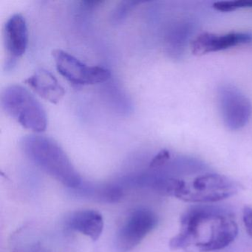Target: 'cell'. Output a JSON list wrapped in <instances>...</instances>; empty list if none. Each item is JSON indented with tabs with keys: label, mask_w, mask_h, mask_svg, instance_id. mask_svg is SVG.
<instances>
[{
	"label": "cell",
	"mask_w": 252,
	"mask_h": 252,
	"mask_svg": "<svg viewBox=\"0 0 252 252\" xmlns=\"http://www.w3.org/2000/svg\"><path fill=\"white\" fill-rule=\"evenodd\" d=\"M238 234L234 215L223 208L198 205L189 208L181 218V229L171 239L173 250L194 245L201 252L220 250L229 246Z\"/></svg>",
	"instance_id": "cell-1"
},
{
	"label": "cell",
	"mask_w": 252,
	"mask_h": 252,
	"mask_svg": "<svg viewBox=\"0 0 252 252\" xmlns=\"http://www.w3.org/2000/svg\"><path fill=\"white\" fill-rule=\"evenodd\" d=\"M238 185L225 175L206 173L191 180L165 178L160 192L194 203H210L232 197Z\"/></svg>",
	"instance_id": "cell-2"
},
{
	"label": "cell",
	"mask_w": 252,
	"mask_h": 252,
	"mask_svg": "<svg viewBox=\"0 0 252 252\" xmlns=\"http://www.w3.org/2000/svg\"><path fill=\"white\" fill-rule=\"evenodd\" d=\"M25 154L44 172L69 188L77 189L82 183L64 150L51 138L31 135L22 141Z\"/></svg>",
	"instance_id": "cell-3"
},
{
	"label": "cell",
	"mask_w": 252,
	"mask_h": 252,
	"mask_svg": "<svg viewBox=\"0 0 252 252\" xmlns=\"http://www.w3.org/2000/svg\"><path fill=\"white\" fill-rule=\"evenodd\" d=\"M1 105L4 111L23 127L37 133L46 129V112L26 88L17 85L7 87L1 95Z\"/></svg>",
	"instance_id": "cell-4"
},
{
	"label": "cell",
	"mask_w": 252,
	"mask_h": 252,
	"mask_svg": "<svg viewBox=\"0 0 252 252\" xmlns=\"http://www.w3.org/2000/svg\"><path fill=\"white\" fill-rule=\"evenodd\" d=\"M218 106L224 125L231 130L244 127L250 120L252 106L249 98L229 84L220 85L217 91Z\"/></svg>",
	"instance_id": "cell-5"
},
{
	"label": "cell",
	"mask_w": 252,
	"mask_h": 252,
	"mask_svg": "<svg viewBox=\"0 0 252 252\" xmlns=\"http://www.w3.org/2000/svg\"><path fill=\"white\" fill-rule=\"evenodd\" d=\"M53 57L59 73L73 85H96L107 82L111 77L107 69L88 65L63 50L53 51Z\"/></svg>",
	"instance_id": "cell-6"
},
{
	"label": "cell",
	"mask_w": 252,
	"mask_h": 252,
	"mask_svg": "<svg viewBox=\"0 0 252 252\" xmlns=\"http://www.w3.org/2000/svg\"><path fill=\"white\" fill-rule=\"evenodd\" d=\"M158 222L157 215L148 209H138L131 214L116 237V249L127 252L136 247Z\"/></svg>",
	"instance_id": "cell-7"
},
{
	"label": "cell",
	"mask_w": 252,
	"mask_h": 252,
	"mask_svg": "<svg viewBox=\"0 0 252 252\" xmlns=\"http://www.w3.org/2000/svg\"><path fill=\"white\" fill-rule=\"evenodd\" d=\"M252 42V33L247 32H230L224 34L207 32L201 33L192 41L191 50L194 56L201 57Z\"/></svg>",
	"instance_id": "cell-8"
},
{
	"label": "cell",
	"mask_w": 252,
	"mask_h": 252,
	"mask_svg": "<svg viewBox=\"0 0 252 252\" xmlns=\"http://www.w3.org/2000/svg\"><path fill=\"white\" fill-rule=\"evenodd\" d=\"M4 42L8 56V66H13L24 55L29 45V30L22 14H14L7 20L4 27Z\"/></svg>",
	"instance_id": "cell-9"
},
{
	"label": "cell",
	"mask_w": 252,
	"mask_h": 252,
	"mask_svg": "<svg viewBox=\"0 0 252 252\" xmlns=\"http://www.w3.org/2000/svg\"><path fill=\"white\" fill-rule=\"evenodd\" d=\"M26 83L44 99L57 104L65 95L64 88L48 70L40 69L28 78Z\"/></svg>",
	"instance_id": "cell-10"
},
{
	"label": "cell",
	"mask_w": 252,
	"mask_h": 252,
	"mask_svg": "<svg viewBox=\"0 0 252 252\" xmlns=\"http://www.w3.org/2000/svg\"><path fill=\"white\" fill-rule=\"evenodd\" d=\"M68 225L71 229L96 241L102 234L104 219L102 215L95 210L78 211L69 218Z\"/></svg>",
	"instance_id": "cell-11"
},
{
	"label": "cell",
	"mask_w": 252,
	"mask_h": 252,
	"mask_svg": "<svg viewBox=\"0 0 252 252\" xmlns=\"http://www.w3.org/2000/svg\"><path fill=\"white\" fill-rule=\"evenodd\" d=\"M213 8L221 12H231L241 8H252V0L220 1L213 4Z\"/></svg>",
	"instance_id": "cell-12"
},
{
	"label": "cell",
	"mask_w": 252,
	"mask_h": 252,
	"mask_svg": "<svg viewBox=\"0 0 252 252\" xmlns=\"http://www.w3.org/2000/svg\"><path fill=\"white\" fill-rule=\"evenodd\" d=\"M170 158V153L167 150H163L159 152L153 159L150 163V167L153 169L160 167L163 166Z\"/></svg>",
	"instance_id": "cell-13"
},
{
	"label": "cell",
	"mask_w": 252,
	"mask_h": 252,
	"mask_svg": "<svg viewBox=\"0 0 252 252\" xmlns=\"http://www.w3.org/2000/svg\"><path fill=\"white\" fill-rule=\"evenodd\" d=\"M243 220L246 232L252 237V208L245 206L243 210Z\"/></svg>",
	"instance_id": "cell-14"
}]
</instances>
